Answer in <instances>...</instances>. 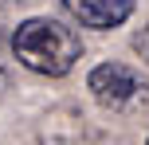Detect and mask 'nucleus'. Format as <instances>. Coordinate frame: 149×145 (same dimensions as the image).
I'll return each instance as SVG.
<instances>
[{"instance_id":"nucleus-4","label":"nucleus","mask_w":149,"mask_h":145,"mask_svg":"<svg viewBox=\"0 0 149 145\" xmlns=\"http://www.w3.org/2000/svg\"><path fill=\"white\" fill-rule=\"evenodd\" d=\"M134 51H137V55H141V59L149 63V28H141V31L134 35Z\"/></svg>"},{"instance_id":"nucleus-1","label":"nucleus","mask_w":149,"mask_h":145,"mask_svg":"<svg viewBox=\"0 0 149 145\" xmlns=\"http://www.w3.org/2000/svg\"><path fill=\"white\" fill-rule=\"evenodd\" d=\"M12 55L24 63L28 71L47 78H63L74 71L82 55V39L79 31L67 28L63 20H51V16H31L20 28L12 31Z\"/></svg>"},{"instance_id":"nucleus-6","label":"nucleus","mask_w":149,"mask_h":145,"mask_svg":"<svg viewBox=\"0 0 149 145\" xmlns=\"http://www.w3.org/2000/svg\"><path fill=\"white\" fill-rule=\"evenodd\" d=\"M12 4H24V0H0V8H12Z\"/></svg>"},{"instance_id":"nucleus-5","label":"nucleus","mask_w":149,"mask_h":145,"mask_svg":"<svg viewBox=\"0 0 149 145\" xmlns=\"http://www.w3.org/2000/svg\"><path fill=\"white\" fill-rule=\"evenodd\" d=\"M4 90H8V71L0 67V94H4Z\"/></svg>"},{"instance_id":"nucleus-7","label":"nucleus","mask_w":149,"mask_h":145,"mask_svg":"<svg viewBox=\"0 0 149 145\" xmlns=\"http://www.w3.org/2000/svg\"><path fill=\"white\" fill-rule=\"evenodd\" d=\"M145 145H149V141H145Z\"/></svg>"},{"instance_id":"nucleus-2","label":"nucleus","mask_w":149,"mask_h":145,"mask_svg":"<svg viewBox=\"0 0 149 145\" xmlns=\"http://www.w3.org/2000/svg\"><path fill=\"white\" fill-rule=\"evenodd\" d=\"M86 90L106 110H130V106L149 98V83L137 71H130L126 63H98L86 75Z\"/></svg>"},{"instance_id":"nucleus-3","label":"nucleus","mask_w":149,"mask_h":145,"mask_svg":"<svg viewBox=\"0 0 149 145\" xmlns=\"http://www.w3.org/2000/svg\"><path fill=\"white\" fill-rule=\"evenodd\" d=\"M67 16L82 24V28H94V31H110L122 28V24L134 16L137 0H63Z\"/></svg>"}]
</instances>
